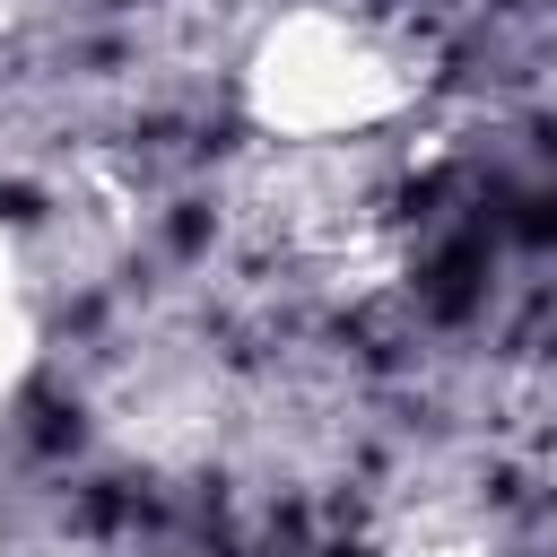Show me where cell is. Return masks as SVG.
<instances>
[{"instance_id":"obj_1","label":"cell","mask_w":557,"mask_h":557,"mask_svg":"<svg viewBox=\"0 0 557 557\" xmlns=\"http://www.w3.org/2000/svg\"><path fill=\"white\" fill-rule=\"evenodd\" d=\"M418 96H426L418 35H400L392 17L348 9V0L278 9L235 70V104H244L252 139H287V148H366Z\"/></svg>"},{"instance_id":"obj_3","label":"cell","mask_w":557,"mask_h":557,"mask_svg":"<svg viewBox=\"0 0 557 557\" xmlns=\"http://www.w3.org/2000/svg\"><path fill=\"white\" fill-rule=\"evenodd\" d=\"M35 287H26V261H17V235L0 226V418L17 409L26 374H35Z\"/></svg>"},{"instance_id":"obj_2","label":"cell","mask_w":557,"mask_h":557,"mask_svg":"<svg viewBox=\"0 0 557 557\" xmlns=\"http://www.w3.org/2000/svg\"><path fill=\"white\" fill-rule=\"evenodd\" d=\"M374 557H496V505L479 487H409L383 513Z\"/></svg>"},{"instance_id":"obj_4","label":"cell","mask_w":557,"mask_h":557,"mask_svg":"<svg viewBox=\"0 0 557 557\" xmlns=\"http://www.w3.org/2000/svg\"><path fill=\"white\" fill-rule=\"evenodd\" d=\"M9 17H17V0H0V35H9Z\"/></svg>"}]
</instances>
